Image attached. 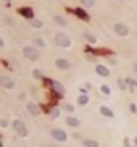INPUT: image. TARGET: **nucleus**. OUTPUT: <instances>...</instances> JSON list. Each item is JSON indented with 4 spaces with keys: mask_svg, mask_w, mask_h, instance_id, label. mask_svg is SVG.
<instances>
[{
    "mask_svg": "<svg viewBox=\"0 0 137 147\" xmlns=\"http://www.w3.org/2000/svg\"><path fill=\"white\" fill-rule=\"evenodd\" d=\"M23 55L31 61H37L40 58V52L34 45H24L23 47Z\"/></svg>",
    "mask_w": 137,
    "mask_h": 147,
    "instance_id": "f257e3e1",
    "label": "nucleus"
},
{
    "mask_svg": "<svg viewBox=\"0 0 137 147\" xmlns=\"http://www.w3.org/2000/svg\"><path fill=\"white\" fill-rule=\"evenodd\" d=\"M11 128L15 129V132H16L20 137H26V136H28V128H26V125L21 121V120H13V123H11Z\"/></svg>",
    "mask_w": 137,
    "mask_h": 147,
    "instance_id": "f03ea898",
    "label": "nucleus"
},
{
    "mask_svg": "<svg viewBox=\"0 0 137 147\" xmlns=\"http://www.w3.org/2000/svg\"><path fill=\"white\" fill-rule=\"evenodd\" d=\"M55 44H57L58 47L68 49V47L71 45V39H69L65 32H58V34H55Z\"/></svg>",
    "mask_w": 137,
    "mask_h": 147,
    "instance_id": "7ed1b4c3",
    "label": "nucleus"
},
{
    "mask_svg": "<svg viewBox=\"0 0 137 147\" xmlns=\"http://www.w3.org/2000/svg\"><path fill=\"white\" fill-rule=\"evenodd\" d=\"M50 134H52V137H53L57 142H66V139H68V134H66L63 129H60V128H53V129L50 131Z\"/></svg>",
    "mask_w": 137,
    "mask_h": 147,
    "instance_id": "20e7f679",
    "label": "nucleus"
},
{
    "mask_svg": "<svg viewBox=\"0 0 137 147\" xmlns=\"http://www.w3.org/2000/svg\"><path fill=\"white\" fill-rule=\"evenodd\" d=\"M113 31H115V34L116 36H121V37L129 36V28H127L124 23H116V24L113 26Z\"/></svg>",
    "mask_w": 137,
    "mask_h": 147,
    "instance_id": "39448f33",
    "label": "nucleus"
},
{
    "mask_svg": "<svg viewBox=\"0 0 137 147\" xmlns=\"http://www.w3.org/2000/svg\"><path fill=\"white\" fill-rule=\"evenodd\" d=\"M0 86L3 87V89H13V87H15V81H13L11 78L2 74V76H0Z\"/></svg>",
    "mask_w": 137,
    "mask_h": 147,
    "instance_id": "423d86ee",
    "label": "nucleus"
},
{
    "mask_svg": "<svg viewBox=\"0 0 137 147\" xmlns=\"http://www.w3.org/2000/svg\"><path fill=\"white\" fill-rule=\"evenodd\" d=\"M55 66L61 71H66V70L71 68V63H69L66 58H57V60H55Z\"/></svg>",
    "mask_w": 137,
    "mask_h": 147,
    "instance_id": "0eeeda50",
    "label": "nucleus"
},
{
    "mask_svg": "<svg viewBox=\"0 0 137 147\" xmlns=\"http://www.w3.org/2000/svg\"><path fill=\"white\" fill-rule=\"evenodd\" d=\"M26 108H28V112H29L31 115H34V117H37L40 113V108L36 102H28V103H26Z\"/></svg>",
    "mask_w": 137,
    "mask_h": 147,
    "instance_id": "6e6552de",
    "label": "nucleus"
},
{
    "mask_svg": "<svg viewBox=\"0 0 137 147\" xmlns=\"http://www.w3.org/2000/svg\"><path fill=\"white\" fill-rule=\"evenodd\" d=\"M50 86H52V89L57 92V96H58V97H61L65 94V87L61 86L58 81H50Z\"/></svg>",
    "mask_w": 137,
    "mask_h": 147,
    "instance_id": "1a4fd4ad",
    "label": "nucleus"
},
{
    "mask_svg": "<svg viewBox=\"0 0 137 147\" xmlns=\"http://www.w3.org/2000/svg\"><path fill=\"white\" fill-rule=\"evenodd\" d=\"M95 71H97L98 76H102V78H108V76H110V70H108L105 65H97V66H95Z\"/></svg>",
    "mask_w": 137,
    "mask_h": 147,
    "instance_id": "9d476101",
    "label": "nucleus"
},
{
    "mask_svg": "<svg viewBox=\"0 0 137 147\" xmlns=\"http://www.w3.org/2000/svg\"><path fill=\"white\" fill-rule=\"evenodd\" d=\"M20 15L21 16H24V18H28V20H34V11L31 10V8H24V7H23V8H20Z\"/></svg>",
    "mask_w": 137,
    "mask_h": 147,
    "instance_id": "9b49d317",
    "label": "nucleus"
},
{
    "mask_svg": "<svg viewBox=\"0 0 137 147\" xmlns=\"http://www.w3.org/2000/svg\"><path fill=\"white\" fill-rule=\"evenodd\" d=\"M66 125L71 126V128H78L79 125H81V121H79L76 117H68V118H66Z\"/></svg>",
    "mask_w": 137,
    "mask_h": 147,
    "instance_id": "f8f14e48",
    "label": "nucleus"
},
{
    "mask_svg": "<svg viewBox=\"0 0 137 147\" xmlns=\"http://www.w3.org/2000/svg\"><path fill=\"white\" fill-rule=\"evenodd\" d=\"M53 21L57 23V24H60V26H68V20H66L65 16H61V15H55Z\"/></svg>",
    "mask_w": 137,
    "mask_h": 147,
    "instance_id": "ddd939ff",
    "label": "nucleus"
},
{
    "mask_svg": "<svg viewBox=\"0 0 137 147\" xmlns=\"http://www.w3.org/2000/svg\"><path fill=\"white\" fill-rule=\"evenodd\" d=\"M74 15L79 16V18H81V20H84V21H87V20H89V15L82 10V8H74Z\"/></svg>",
    "mask_w": 137,
    "mask_h": 147,
    "instance_id": "4468645a",
    "label": "nucleus"
},
{
    "mask_svg": "<svg viewBox=\"0 0 137 147\" xmlns=\"http://www.w3.org/2000/svg\"><path fill=\"white\" fill-rule=\"evenodd\" d=\"M84 39H86L89 44H95V42H97V37H95L92 32H89V31H84Z\"/></svg>",
    "mask_w": 137,
    "mask_h": 147,
    "instance_id": "2eb2a0df",
    "label": "nucleus"
},
{
    "mask_svg": "<svg viewBox=\"0 0 137 147\" xmlns=\"http://www.w3.org/2000/svg\"><path fill=\"white\" fill-rule=\"evenodd\" d=\"M100 113H102L103 117H107V118H113V117H115L111 110H110L108 107H105V105H102V107H100Z\"/></svg>",
    "mask_w": 137,
    "mask_h": 147,
    "instance_id": "dca6fc26",
    "label": "nucleus"
},
{
    "mask_svg": "<svg viewBox=\"0 0 137 147\" xmlns=\"http://www.w3.org/2000/svg\"><path fill=\"white\" fill-rule=\"evenodd\" d=\"M89 103V96L87 94H81V96L78 97V105L84 107V105H87Z\"/></svg>",
    "mask_w": 137,
    "mask_h": 147,
    "instance_id": "f3484780",
    "label": "nucleus"
},
{
    "mask_svg": "<svg viewBox=\"0 0 137 147\" xmlns=\"http://www.w3.org/2000/svg\"><path fill=\"white\" fill-rule=\"evenodd\" d=\"M82 146H84V147H98V142L94 141V139H84V141H82Z\"/></svg>",
    "mask_w": 137,
    "mask_h": 147,
    "instance_id": "a211bd4d",
    "label": "nucleus"
},
{
    "mask_svg": "<svg viewBox=\"0 0 137 147\" xmlns=\"http://www.w3.org/2000/svg\"><path fill=\"white\" fill-rule=\"evenodd\" d=\"M79 3L82 7H86V8H92L95 5V0H79Z\"/></svg>",
    "mask_w": 137,
    "mask_h": 147,
    "instance_id": "6ab92c4d",
    "label": "nucleus"
},
{
    "mask_svg": "<svg viewBox=\"0 0 137 147\" xmlns=\"http://www.w3.org/2000/svg\"><path fill=\"white\" fill-rule=\"evenodd\" d=\"M29 24L32 26V28H36V29H40V28L44 26V23H42L40 20H36V18H34V20H31V21H29Z\"/></svg>",
    "mask_w": 137,
    "mask_h": 147,
    "instance_id": "aec40b11",
    "label": "nucleus"
},
{
    "mask_svg": "<svg viewBox=\"0 0 137 147\" xmlns=\"http://www.w3.org/2000/svg\"><path fill=\"white\" fill-rule=\"evenodd\" d=\"M34 44H36V47H45V41L42 39V37H34Z\"/></svg>",
    "mask_w": 137,
    "mask_h": 147,
    "instance_id": "412c9836",
    "label": "nucleus"
},
{
    "mask_svg": "<svg viewBox=\"0 0 137 147\" xmlns=\"http://www.w3.org/2000/svg\"><path fill=\"white\" fill-rule=\"evenodd\" d=\"M32 76H34V79H44L42 71H39V70H32Z\"/></svg>",
    "mask_w": 137,
    "mask_h": 147,
    "instance_id": "4be33fe9",
    "label": "nucleus"
},
{
    "mask_svg": "<svg viewBox=\"0 0 137 147\" xmlns=\"http://www.w3.org/2000/svg\"><path fill=\"white\" fill-rule=\"evenodd\" d=\"M50 117H52V118H58L60 117V108H52V110H50Z\"/></svg>",
    "mask_w": 137,
    "mask_h": 147,
    "instance_id": "5701e85b",
    "label": "nucleus"
},
{
    "mask_svg": "<svg viewBox=\"0 0 137 147\" xmlns=\"http://www.w3.org/2000/svg\"><path fill=\"white\" fill-rule=\"evenodd\" d=\"M100 91H102V94H105V96H110V87H108L107 84H102V86H100Z\"/></svg>",
    "mask_w": 137,
    "mask_h": 147,
    "instance_id": "b1692460",
    "label": "nucleus"
},
{
    "mask_svg": "<svg viewBox=\"0 0 137 147\" xmlns=\"http://www.w3.org/2000/svg\"><path fill=\"white\" fill-rule=\"evenodd\" d=\"M124 81H126L127 86H131V87H136L137 86V81H134V79H131V78H126Z\"/></svg>",
    "mask_w": 137,
    "mask_h": 147,
    "instance_id": "393cba45",
    "label": "nucleus"
},
{
    "mask_svg": "<svg viewBox=\"0 0 137 147\" xmlns=\"http://www.w3.org/2000/svg\"><path fill=\"white\" fill-rule=\"evenodd\" d=\"M63 108H65V112H68V113H73L74 112V107L71 105V103H65Z\"/></svg>",
    "mask_w": 137,
    "mask_h": 147,
    "instance_id": "a878e982",
    "label": "nucleus"
},
{
    "mask_svg": "<svg viewBox=\"0 0 137 147\" xmlns=\"http://www.w3.org/2000/svg\"><path fill=\"white\" fill-rule=\"evenodd\" d=\"M124 82H126V81H123V79H119V81H118V84H119V87H121L123 91L126 89V84H124Z\"/></svg>",
    "mask_w": 137,
    "mask_h": 147,
    "instance_id": "bb28decb",
    "label": "nucleus"
},
{
    "mask_svg": "<svg viewBox=\"0 0 137 147\" xmlns=\"http://www.w3.org/2000/svg\"><path fill=\"white\" fill-rule=\"evenodd\" d=\"M129 108H131V112H132V113H136V112H137V107H136V103H131V105H129Z\"/></svg>",
    "mask_w": 137,
    "mask_h": 147,
    "instance_id": "cd10ccee",
    "label": "nucleus"
},
{
    "mask_svg": "<svg viewBox=\"0 0 137 147\" xmlns=\"http://www.w3.org/2000/svg\"><path fill=\"white\" fill-rule=\"evenodd\" d=\"M0 125H2V128H7V126H8V120H2Z\"/></svg>",
    "mask_w": 137,
    "mask_h": 147,
    "instance_id": "c85d7f7f",
    "label": "nucleus"
},
{
    "mask_svg": "<svg viewBox=\"0 0 137 147\" xmlns=\"http://www.w3.org/2000/svg\"><path fill=\"white\" fill-rule=\"evenodd\" d=\"M124 147H129V139H124Z\"/></svg>",
    "mask_w": 137,
    "mask_h": 147,
    "instance_id": "c756f323",
    "label": "nucleus"
},
{
    "mask_svg": "<svg viewBox=\"0 0 137 147\" xmlns=\"http://www.w3.org/2000/svg\"><path fill=\"white\" fill-rule=\"evenodd\" d=\"M134 71H136V74H137V63H134Z\"/></svg>",
    "mask_w": 137,
    "mask_h": 147,
    "instance_id": "7c9ffc66",
    "label": "nucleus"
},
{
    "mask_svg": "<svg viewBox=\"0 0 137 147\" xmlns=\"http://www.w3.org/2000/svg\"><path fill=\"white\" fill-rule=\"evenodd\" d=\"M134 146L137 147V137H134Z\"/></svg>",
    "mask_w": 137,
    "mask_h": 147,
    "instance_id": "2f4dec72",
    "label": "nucleus"
},
{
    "mask_svg": "<svg viewBox=\"0 0 137 147\" xmlns=\"http://www.w3.org/2000/svg\"><path fill=\"white\" fill-rule=\"evenodd\" d=\"M5 2H11V0H5Z\"/></svg>",
    "mask_w": 137,
    "mask_h": 147,
    "instance_id": "473e14b6",
    "label": "nucleus"
},
{
    "mask_svg": "<svg viewBox=\"0 0 137 147\" xmlns=\"http://www.w3.org/2000/svg\"><path fill=\"white\" fill-rule=\"evenodd\" d=\"M49 2H53V0H49Z\"/></svg>",
    "mask_w": 137,
    "mask_h": 147,
    "instance_id": "72a5a7b5",
    "label": "nucleus"
},
{
    "mask_svg": "<svg viewBox=\"0 0 137 147\" xmlns=\"http://www.w3.org/2000/svg\"><path fill=\"white\" fill-rule=\"evenodd\" d=\"M136 36H137V31H136Z\"/></svg>",
    "mask_w": 137,
    "mask_h": 147,
    "instance_id": "f704fd0d",
    "label": "nucleus"
}]
</instances>
